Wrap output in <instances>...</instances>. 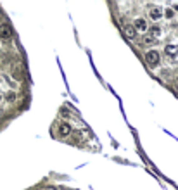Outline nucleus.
<instances>
[{"label": "nucleus", "instance_id": "nucleus-12", "mask_svg": "<svg viewBox=\"0 0 178 190\" xmlns=\"http://www.w3.org/2000/svg\"><path fill=\"white\" fill-rule=\"evenodd\" d=\"M48 190H57V188H56V187H50V188H48Z\"/></svg>", "mask_w": 178, "mask_h": 190}, {"label": "nucleus", "instance_id": "nucleus-1", "mask_svg": "<svg viewBox=\"0 0 178 190\" xmlns=\"http://www.w3.org/2000/svg\"><path fill=\"white\" fill-rule=\"evenodd\" d=\"M159 59H161V56L156 50H149V52L145 54V61H147L149 66H157V64H159Z\"/></svg>", "mask_w": 178, "mask_h": 190}, {"label": "nucleus", "instance_id": "nucleus-11", "mask_svg": "<svg viewBox=\"0 0 178 190\" xmlns=\"http://www.w3.org/2000/svg\"><path fill=\"white\" fill-rule=\"evenodd\" d=\"M152 40H154V38H152L151 35H149V37H145V38H144V41H145V43H152Z\"/></svg>", "mask_w": 178, "mask_h": 190}, {"label": "nucleus", "instance_id": "nucleus-9", "mask_svg": "<svg viewBox=\"0 0 178 190\" xmlns=\"http://www.w3.org/2000/svg\"><path fill=\"white\" fill-rule=\"evenodd\" d=\"M5 99H7L9 102H14V100H16V93H14V92H9L7 95H5Z\"/></svg>", "mask_w": 178, "mask_h": 190}, {"label": "nucleus", "instance_id": "nucleus-7", "mask_svg": "<svg viewBox=\"0 0 178 190\" xmlns=\"http://www.w3.org/2000/svg\"><path fill=\"white\" fill-rule=\"evenodd\" d=\"M164 52H166L170 57H176L178 56V47H176V45H166Z\"/></svg>", "mask_w": 178, "mask_h": 190}, {"label": "nucleus", "instance_id": "nucleus-13", "mask_svg": "<svg viewBox=\"0 0 178 190\" xmlns=\"http://www.w3.org/2000/svg\"><path fill=\"white\" fill-rule=\"evenodd\" d=\"M176 81H178V73H176Z\"/></svg>", "mask_w": 178, "mask_h": 190}, {"label": "nucleus", "instance_id": "nucleus-6", "mask_svg": "<svg viewBox=\"0 0 178 190\" xmlns=\"http://www.w3.org/2000/svg\"><path fill=\"white\" fill-rule=\"evenodd\" d=\"M161 16H163V12H161L159 7H151V11H149V17H151L152 21H157V19H161Z\"/></svg>", "mask_w": 178, "mask_h": 190}, {"label": "nucleus", "instance_id": "nucleus-5", "mask_svg": "<svg viewBox=\"0 0 178 190\" xmlns=\"http://www.w3.org/2000/svg\"><path fill=\"white\" fill-rule=\"evenodd\" d=\"M57 131H59L61 137H67V135L71 133V124H67V123H61V124H59V128H57Z\"/></svg>", "mask_w": 178, "mask_h": 190}, {"label": "nucleus", "instance_id": "nucleus-8", "mask_svg": "<svg viewBox=\"0 0 178 190\" xmlns=\"http://www.w3.org/2000/svg\"><path fill=\"white\" fill-rule=\"evenodd\" d=\"M149 31H151V37H152V38L161 37V28L157 26V24H154V26H149Z\"/></svg>", "mask_w": 178, "mask_h": 190}, {"label": "nucleus", "instance_id": "nucleus-2", "mask_svg": "<svg viewBox=\"0 0 178 190\" xmlns=\"http://www.w3.org/2000/svg\"><path fill=\"white\" fill-rule=\"evenodd\" d=\"M12 37V28L9 24H0V38L2 40H9Z\"/></svg>", "mask_w": 178, "mask_h": 190}, {"label": "nucleus", "instance_id": "nucleus-3", "mask_svg": "<svg viewBox=\"0 0 178 190\" xmlns=\"http://www.w3.org/2000/svg\"><path fill=\"white\" fill-rule=\"evenodd\" d=\"M133 28H135V31H145L149 28V24H147V21L145 19H142V17H138V19H135L133 21Z\"/></svg>", "mask_w": 178, "mask_h": 190}, {"label": "nucleus", "instance_id": "nucleus-4", "mask_svg": "<svg viewBox=\"0 0 178 190\" xmlns=\"http://www.w3.org/2000/svg\"><path fill=\"white\" fill-rule=\"evenodd\" d=\"M123 33L126 35V38H130V40H133V38L137 37V31H135V28L130 26V24H125V26H123Z\"/></svg>", "mask_w": 178, "mask_h": 190}, {"label": "nucleus", "instance_id": "nucleus-10", "mask_svg": "<svg viewBox=\"0 0 178 190\" xmlns=\"http://www.w3.org/2000/svg\"><path fill=\"white\" fill-rule=\"evenodd\" d=\"M164 16H166V17H168V19H171V17H173V16H175V12H173V9H168V11H166V12H164Z\"/></svg>", "mask_w": 178, "mask_h": 190}]
</instances>
